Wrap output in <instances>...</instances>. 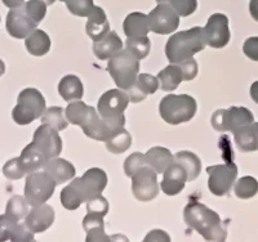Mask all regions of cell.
<instances>
[{
    "label": "cell",
    "mask_w": 258,
    "mask_h": 242,
    "mask_svg": "<svg viewBox=\"0 0 258 242\" xmlns=\"http://www.w3.org/2000/svg\"><path fill=\"white\" fill-rule=\"evenodd\" d=\"M56 186V181L44 170L30 173L25 182V197L31 206L44 204L53 196Z\"/></svg>",
    "instance_id": "obj_7"
},
{
    "label": "cell",
    "mask_w": 258,
    "mask_h": 242,
    "mask_svg": "<svg viewBox=\"0 0 258 242\" xmlns=\"http://www.w3.org/2000/svg\"><path fill=\"white\" fill-rule=\"evenodd\" d=\"M123 49V41L115 31L106 34L101 40L93 41L94 56L101 61H107Z\"/></svg>",
    "instance_id": "obj_22"
},
{
    "label": "cell",
    "mask_w": 258,
    "mask_h": 242,
    "mask_svg": "<svg viewBox=\"0 0 258 242\" xmlns=\"http://www.w3.org/2000/svg\"><path fill=\"white\" fill-rule=\"evenodd\" d=\"M45 110L47 107L43 94L35 88H26L18 96L12 117L18 125H29L34 120L43 116Z\"/></svg>",
    "instance_id": "obj_6"
},
{
    "label": "cell",
    "mask_w": 258,
    "mask_h": 242,
    "mask_svg": "<svg viewBox=\"0 0 258 242\" xmlns=\"http://www.w3.org/2000/svg\"><path fill=\"white\" fill-rule=\"evenodd\" d=\"M129 96L123 89H111L101 96L98 101V114L102 117H112L124 114L129 105Z\"/></svg>",
    "instance_id": "obj_15"
},
{
    "label": "cell",
    "mask_w": 258,
    "mask_h": 242,
    "mask_svg": "<svg viewBox=\"0 0 258 242\" xmlns=\"http://www.w3.org/2000/svg\"><path fill=\"white\" fill-rule=\"evenodd\" d=\"M83 228L87 232V241H110V237L105 233L103 216L96 213H88L83 219Z\"/></svg>",
    "instance_id": "obj_26"
},
{
    "label": "cell",
    "mask_w": 258,
    "mask_h": 242,
    "mask_svg": "<svg viewBox=\"0 0 258 242\" xmlns=\"http://www.w3.org/2000/svg\"><path fill=\"white\" fill-rule=\"evenodd\" d=\"M169 6L178 13L179 17H188L198 8V0H169Z\"/></svg>",
    "instance_id": "obj_40"
},
{
    "label": "cell",
    "mask_w": 258,
    "mask_h": 242,
    "mask_svg": "<svg viewBox=\"0 0 258 242\" xmlns=\"http://www.w3.org/2000/svg\"><path fill=\"white\" fill-rule=\"evenodd\" d=\"M25 4V8H26L27 13L31 16L34 20L40 24L41 21L44 20L45 15H47V4L41 0H29Z\"/></svg>",
    "instance_id": "obj_41"
},
{
    "label": "cell",
    "mask_w": 258,
    "mask_h": 242,
    "mask_svg": "<svg viewBox=\"0 0 258 242\" xmlns=\"http://www.w3.org/2000/svg\"><path fill=\"white\" fill-rule=\"evenodd\" d=\"M249 13L253 20L258 22V0H250L249 2Z\"/></svg>",
    "instance_id": "obj_48"
},
{
    "label": "cell",
    "mask_w": 258,
    "mask_h": 242,
    "mask_svg": "<svg viewBox=\"0 0 258 242\" xmlns=\"http://www.w3.org/2000/svg\"><path fill=\"white\" fill-rule=\"evenodd\" d=\"M185 223L207 241H225L227 237L221 216L198 201H191L183 210Z\"/></svg>",
    "instance_id": "obj_2"
},
{
    "label": "cell",
    "mask_w": 258,
    "mask_h": 242,
    "mask_svg": "<svg viewBox=\"0 0 258 242\" xmlns=\"http://www.w3.org/2000/svg\"><path fill=\"white\" fill-rule=\"evenodd\" d=\"M25 47L31 56L43 57L50 49V39L48 34L43 30H34L26 38Z\"/></svg>",
    "instance_id": "obj_29"
},
{
    "label": "cell",
    "mask_w": 258,
    "mask_h": 242,
    "mask_svg": "<svg viewBox=\"0 0 258 242\" xmlns=\"http://www.w3.org/2000/svg\"><path fill=\"white\" fill-rule=\"evenodd\" d=\"M54 222V210L48 204H40L32 206L27 216L25 218V224L32 233H41L50 228Z\"/></svg>",
    "instance_id": "obj_17"
},
{
    "label": "cell",
    "mask_w": 258,
    "mask_h": 242,
    "mask_svg": "<svg viewBox=\"0 0 258 242\" xmlns=\"http://www.w3.org/2000/svg\"><path fill=\"white\" fill-rule=\"evenodd\" d=\"M209 175L208 188L213 195L226 196L231 191L238 177V167L232 161L222 165H213L207 168Z\"/></svg>",
    "instance_id": "obj_9"
},
{
    "label": "cell",
    "mask_w": 258,
    "mask_h": 242,
    "mask_svg": "<svg viewBox=\"0 0 258 242\" xmlns=\"http://www.w3.org/2000/svg\"><path fill=\"white\" fill-rule=\"evenodd\" d=\"M106 149L111 153H123L126 149H129V147L132 146V135L129 134V131H126L125 129H121L117 134H115L114 137L110 138L109 140H106Z\"/></svg>",
    "instance_id": "obj_35"
},
{
    "label": "cell",
    "mask_w": 258,
    "mask_h": 242,
    "mask_svg": "<svg viewBox=\"0 0 258 242\" xmlns=\"http://www.w3.org/2000/svg\"><path fill=\"white\" fill-rule=\"evenodd\" d=\"M249 93H250V97H252V100L258 105V82H254L252 85H250Z\"/></svg>",
    "instance_id": "obj_50"
},
{
    "label": "cell",
    "mask_w": 258,
    "mask_h": 242,
    "mask_svg": "<svg viewBox=\"0 0 258 242\" xmlns=\"http://www.w3.org/2000/svg\"><path fill=\"white\" fill-rule=\"evenodd\" d=\"M29 201H27L25 196L15 195L8 200V204H7L6 207V214L12 216L13 219L18 220V222H21L29 214Z\"/></svg>",
    "instance_id": "obj_32"
},
{
    "label": "cell",
    "mask_w": 258,
    "mask_h": 242,
    "mask_svg": "<svg viewBox=\"0 0 258 242\" xmlns=\"http://www.w3.org/2000/svg\"><path fill=\"white\" fill-rule=\"evenodd\" d=\"M18 223H20L18 220L13 219L12 216L7 215V214L0 215V242L12 239L13 232H15Z\"/></svg>",
    "instance_id": "obj_39"
},
{
    "label": "cell",
    "mask_w": 258,
    "mask_h": 242,
    "mask_svg": "<svg viewBox=\"0 0 258 242\" xmlns=\"http://www.w3.org/2000/svg\"><path fill=\"white\" fill-rule=\"evenodd\" d=\"M88 21L85 24V32L93 41L101 40L106 34L110 32V22L105 11L101 7H94Z\"/></svg>",
    "instance_id": "obj_20"
},
{
    "label": "cell",
    "mask_w": 258,
    "mask_h": 242,
    "mask_svg": "<svg viewBox=\"0 0 258 242\" xmlns=\"http://www.w3.org/2000/svg\"><path fill=\"white\" fill-rule=\"evenodd\" d=\"M41 2H44V3L47 4V6H52V4L54 3L56 0H41Z\"/></svg>",
    "instance_id": "obj_52"
},
{
    "label": "cell",
    "mask_w": 258,
    "mask_h": 242,
    "mask_svg": "<svg viewBox=\"0 0 258 242\" xmlns=\"http://www.w3.org/2000/svg\"><path fill=\"white\" fill-rule=\"evenodd\" d=\"M11 241H34V233L25 223H18Z\"/></svg>",
    "instance_id": "obj_46"
},
{
    "label": "cell",
    "mask_w": 258,
    "mask_h": 242,
    "mask_svg": "<svg viewBox=\"0 0 258 242\" xmlns=\"http://www.w3.org/2000/svg\"><path fill=\"white\" fill-rule=\"evenodd\" d=\"M64 114H66V119H68L69 123L80 126L83 130L92 125L96 121V119L100 117V114L96 108L85 105L80 100L71 102L68 106V108L64 110Z\"/></svg>",
    "instance_id": "obj_18"
},
{
    "label": "cell",
    "mask_w": 258,
    "mask_h": 242,
    "mask_svg": "<svg viewBox=\"0 0 258 242\" xmlns=\"http://www.w3.org/2000/svg\"><path fill=\"white\" fill-rule=\"evenodd\" d=\"M125 49L131 52L137 59H144L149 56L150 49H151V43L147 36H133V38H126Z\"/></svg>",
    "instance_id": "obj_33"
},
{
    "label": "cell",
    "mask_w": 258,
    "mask_h": 242,
    "mask_svg": "<svg viewBox=\"0 0 258 242\" xmlns=\"http://www.w3.org/2000/svg\"><path fill=\"white\" fill-rule=\"evenodd\" d=\"M147 16L150 31L159 35H169L179 26L178 13L169 6V3H159Z\"/></svg>",
    "instance_id": "obj_11"
},
{
    "label": "cell",
    "mask_w": 258,
    "mask_h": 242,
    "mask_svg": "<svg viewBox=\"0 0 258 242\" xmlns=\"http://www.w3.org/2000/svg\"><path fill=\"white\" fill-rule=\"evenodd\" d=\"M107 186V175L102 169L92 168L80 178H75L61 192L62 206L68 210H77L82 202H87L98 195H102Z\"/></svg>",
    "instance_id": "obj_1"
},
{
    "label": "cell",
    "mask_w": 258,
    "mask_h": 242,
    "mask_svg": "<svg viewBox=\"0 0 258 242\" xmlns=\"http://www.w3.org/2000/svg\"><path fill=\"white\" fill-rule=\"evenodd\" d=\"M197 110V101L188 94H169L165 96L159 105L161 119L170 125L187 123L195 116Z\"/></svg>",
    "instance_id": "obj_4"
},
{
    "label": "cell",
    "mask_w": 258,
    "mask_h": 242,
    "mask_svg": "<svg viewBox=\"0 0 258 242\" xmlns=\"http://www.w3.org/2000/svg\"><path fill=\"white\" fill-rule=\"evenodd\" d=\"M234 192L236 195V197L241 200H249L252 197H254L258 193V182L257 179L253 178V177H243V178L239 179L234 187Z\"/></svg>",
    "instance_id": "obj_34"
},
{
    "label": "cell",
    "mask_w": 258,
    "mask_h": 242,
    "mask_svg": "<svg viewBox=\"0 0 258 242\" xmlns=\"http://www.w3.org/2000/svg\"><path fill=\"white\" fill-rule=\"evenodd\" d=\"M186 182H187V172L181 164L173 161L163 173V181L160 183L161 191L167 196H176L183 191Z\"/></svg>",
    "instance_id": "obj_16"
},
{
    "label": "cell",
    "mask_w": 258,
    "mask_h": 242,
    "mask_svg": "<svg viewBox=\"0 0 258 242\" xmlns=\"http://www.w3.org/2000/svg\"><path fill=\"white\" fill-rule=\"evenodd\" d=\"M3 2V4L6 7H8V8H17V7L22 6V4L25 3V0H2Z\"/></svg>",
    "instance_id": "obj_49"
},
{
    "label": "cell",
    "mask_w": 258,
    "mask_h": 242,
    "mask_svg": "<svg viewBox=\"0 0 258 242\" xmlns=\"http://www.w3.org/2000/svg\"><path fill=\"white\" fill-rule=\"evenodd\" d=\"M70 13L78 17H88L96 6L93 0H66L64 2Z\"/></svg>",
    "instance_id": "obj_37"
},
{
    "label": "cell",
    "mask_w": 258,
    "mask_h": 242,
    "mask_svg": "<svg viewBox=\"0 0 258 242\" xmlns=\"http://www.w3.org/2000/svg\"><path fill=\"white\" fill-rule=\"evenodd\" d=\"M107 71L119 89L128 91L137 80L140 72V59L136 58L126 49H121L109 59Z\"/></svg>",
    "instance_id": "obj_5"
},
{
    "label": "cell",
    "mask_w": 258,
    "mask_h": 242,
    "mask_svg": "<svg viewBox=\"0 0 258 242\" xmlns=\"http://www.w3.org/2000/svg\"><path fill=\"white\" fill-rule=\"evenodd\" d=\"M3 174L6 175L8 179H11V181H17V179L24 178L26 173H25L24 170H22V168H21L20 158L16 157L12 158V160H9L8 163L4 165Z\"/></svg>",
    "instance_id": "obj_42"
},
{
    "label": "cell",
    "mask_w": 258,
    "mask_h": 242,
    "mask_svg": "<svg viewBox=\"0 0 258 242\" xmlns=\"http://www.w3.org/2000/svg\"><path fill=\"white\" fill-rule=\"evenodd\" d=\"M158 79L161 91L173 92L183 82V73L178 63H170L158 73Z\"/></svg>",
    "instance_id": "obj_30"
},
{
    "label": "cell",
    "mask_w": 258,
    "mask_h": 242,
    "mask_svg": "<svg viewBox=\"0 0 258 242\" xmlns=\"http://www.w3.org/2000/svg\"><path fill=\"white\" fill-rule=\"evenodd\" d=\"M179 64L182 73H183V80L185 82H191L197 77L198 75V62L194 58H188L182 61Z\"/></svg>",
    "instance_id": "obj_44"
},
{
    "label": "cell",
    "mask_w": 258,
    "mask_h": 242,
    "mask_svg": "<svg viewBox=\"0 0 258 242\" xmlns=\"http://www.w3.org/2000/svg\"><path fill=\"white\" fill-rule=\"evenodd\" d=\"M254 116L245 107H230L227 110H217L212 115L211 123L218 131H235L243 126L254 123Z\"/></svg>",
    "instance_id": "obj_8"
},
{
    "label": "cell",
    "mask_w": 258,
    "mask_h": 242,
    "mask_svg": "<svg viewBox=\"0 0 258 242\" xmlns=\"http://www.w3.org/2000/svg\"><path fill=\"white\" fill-rule=\"evenodd\" d=\"M206 45L202 27H192L177 32L168 39L165 56L170 63H181L182 61L192 58L194 54L204 50Z\"/></svg>",
    "instance_id": "obj_3"
},
{
    "label": "cell",
    "mask_w": 258,
    "mask_h": 242,
    "mask_svg": "<svg viewBox=\"0 0 258 242\" xmlns=\"http://www.w3.org/2000/svg\"><path fill=\"white\" fill-rule=\"evenodd\" d=\"M38 25V22L27 13L25 4L12 8L7 15V31L12 38L26 39L34 30H36Z\"/></svg>",
    "instance_id": "obj_13"
},
{
    "label": "cell",
    "mask_w": 258,
    "mask_h": 242,
    "mask_svg": "<svg viewBox=\"0 0 258 242\" xmlns=\"http://www.w3.org/2000/svg\"><path fill=\"white\" fill-rule=\"evenodd\" d=\"M123 30L126 38L147 36L150 32L149 16L141 12L129 13L123 22Z\"/></svg>",
    "instance_id": "obj_25"
},
{
    "label": "cell",
    "mask_w": 258,
    "mask_h": 242,
    "mask_svg": "<svg viewBox=\"0 0 258 242\" xmlns=\"http://www.w3.org/2000/svg\"><path fill=\"white\" fill-rule=\"evenodd\" d=\"M41 123L48 124L58 131L64 130L69 125L68 119L63 117V108L57 107V106H53V107L45 110L43 116H41Z\"/></svg>",
    "instance_id": "obj_36"
},
{
    "label": "cell",
    "mask_w": 258,
    "mask_h": 242,
    "mask_svg": "<svg viewBox=\"0 0 258 242\" xmlns=\"http://www.w3.org/2000/svg\"><path fill=\"white\" fill-rule=\"evenodd\" d=\"M156 2H158V4L159 3H169V0H156Z\"/></svg>",
    "instance_id": "obj_53"
},
{
    "label": "cell",
    "mask_w": 258,
    "mask_h": 242,
    "mask_svg": "<svg viewBox=\"0 0 258 242\" xmlns=\"http://www.w3.org/2000/svg\"><path fill=\"white\" fill-rule=\"evenodd\" d=\"M174 161L181 164L187 172V182H192L202 172V161L195 153L190 151H179L174 155Z\"/></svg>",
    "instance_id": "obj_31"
},
{
    "label": "cell",
    "mask_w": 258,
    "mask_h": 242,
    "mask_svg": "<svg viewBox=\"0 0 258 242\" xmlns=\"http://www.w3.org/2000/svg\"><path fill=\"white\" fill-rule=\"evenodd\" d=\"M146 164L150 168H153L158 174H163L170 164L174 161V155L164 147H153L145 153Z\"/></svg>",
    "instance_id": "obj_27"
},
{
    "label": "cell",
    "mask_w": 258,
    "mask_h": 242,
    "mask_svg": "<svg viewBox=\"0 0 258 242\" xmlns=\"http://www.w3.org/2000/svg\"><path fill=\"white\" fill-rule=\"evenodd\" d=\"M109 202L103 197L102 195H98L89 201H87V211L88 213H96L100 215L105 216L106 214L109 213Z\"/></svg>",
    "instance_id": "obj_43"
},
{
    "label": "cell",
    "mask_w": 258,
    "mask_h": 242,
    "mask_svg": "<svg viewBox=\"0 0 258 242\" xmlns=\"http://www.w3.org/2000/svg\"><path fill=\"white\" fill-rule=\"evenodd\" d=\"M32 142L39 149L44 152L48 158L58 157L62 151V139L58 130L48 124H41L34 133Z\"/></svg>",
    "instance_id": "obj_14"
},
{
    "label": "cell",
    "mask_w": 258,
    "mask_h": 242,
    "mask_svg": "<svg viewBox=\"0 0 258 242\" xmlns=\"http://www.w3.org/2000/svg\"><path fill=\"white\" fill-rule=\"evenodd\" d=\"M58 93L66 102L82 100L84 94L82 80L75 75L63 76L58 84Z\"/></svg>",
    "instance_id": "obj_28"
},
{
    "label": "cell",
    "mask_w": 258,
    "mask_h": 242,
    "mask_svg": "<svg viewBox=\"0 0 258 242\" xmlns=\"http://www.w3.org/2000/svg\"><path fill=\"white\" fill-rule=\"evenodd\" d=\"M146 158H145L144 153L141 152H135L132 155H129L128 157L124 161V173H125L126 177H131L132 178L133 174L137 173L141 168L146 167Z\"/></svg>",
    "instance_id": "obj_38"
},
{
    "label": "cell",
    "mask_w": 258,
    "mask_h": 242,
    "mask_svg": "<svg viewBox=\"0 0 258 242\" xmlns=\"http://www.w3.org/2000/svg\"><path fill=\"white\" fill-rule=\"evenodd\" d=\"M203 36L207 45L221 49L229 44L231 34L229 29V18L222 13H214L208 18L206 27L203 29Z\"/></svg>",
    "instance_id": "obj_12"
},
{
    "label": "cell",
    "mask_w": 258,
    "mask_h": 242,
    "mask_svg": "<svg viewBox=\"0 0 258 242\" xmlns=\"http://www.w3.org/2000/svg\"><path fill=\"white\" fill-rule=\"evenodd\" d=\"M160 87L158 77L150 73H140L135 84L125 91L129 96V101L132 103L142 102L150 94H154Z\"/></svg>",
    "instance_id": "obj_19"
},
{
    "label": "cell",
    "mask_w": 258,
    "mask_h": 242,
    "mask_svg": "<svg viewBox=\"0 0 258 242\" xmlns=\"http://www.w3.org/2000/svg\"><path fill=\"white\" fill-rule=\"evenodd\" d=\"M243 52L248 58L258 62V36H252L244 41Z\"/></svg>",
    "instance_id": "obj_45"
},
{
    "label": "cell",
    "mask_w": 258,
    "mask_h": 242,
    "mask_svg": "<svg viewBox=\"0 0 258 242\" xmlns=\"http://www.w3.org/2000/svg\"><path fill=\"white\" fill-rule=\"evenodd\" d=\"M160 187L158 173L149 165L141 168L132 177V192L136 199L141 202H149L159 195Z\"/></svg>",
    "instance_id": "obj_10"
},
{
    "label": "cell",
    "mask_w": 258,
    "mask_h": 242,
    "mask_svg": "<svg viewBox=\"0 0 258 242\" xmlns=\"http://www.w3.org/2000/svg\"><path fill=\"white\" fill-rule=\"evenodd\" d=\"M18 158H20L21 168H22V170H24L26 174H30V173L38 172V170L43 169L45 164L49 161L48 156L45 155L41 149H39L38 147L34 144V142L27 144V146L22 149V153H21V156Z\"/></svg>",
    "instance_id": "obj_21"
},
{
    "label": "cell",
    "mask_w": 258,
    "mask_h": 242,
    "mask_svg": "<svg viewBox=\"0 0 258 242\" xmlns=\"http://www.w3.org/2000/svg\"><path fill=\"white\" fill-rule=\"evenodd\" d=\"M4 72H6V63L0 59V76L3 75Z\"/></svg>",
    "instance_id": "obj_51"
},
{
    "label": "cell",
    "mask_w": 258,
    "mask_h": 242,
    "mask_svg": "<svg viewBox=\"0 0 258 242\" xmlns=\"http://www.w3.org/2000/svg\"><path fill=\"white\" fill-rule=\"evenodd\" d=\"M59 2H63V3H64V2H66V0H59Z\"/></svg>",
    "instance_id": "obj_54"
},
{
    "label": "cell",
    "mask_w": 258,
    "mask_h": 242,
    "mask_svg": "<svg viewBox=\"0 0 258 242\" xmlns=\"http://www.w3.org/2000/svg\"><path fill=\"white\" fill-rule=\"evenodd\" d=\"M43 170L47 172L56 181L57 184H62L64 182L71 181L75 177V173H77L75 167H74L70 161L61 157L50 158L44 165Z\"/></svg>",
    "instance_id": "obj_23"
},
{
    "label": "cell",
    "mask_w": 258,
    "mask_h": 242,
    "mask_svg": "<svg viewBox=\"0 0 258 242\" xmlns=\"http://www.w3.org/2000/svg\"><path fill=\"white\" fill-rule=\"evenodd\" d=\"M145 241H170V237L165 233L164 230L154 229L145 237Z\"/></svg>",
    "instance_id": "obj_47"
},
{
    "label": "cell",
    "mask_w": 258,
    "mask_h": 242,
    "mask_svg": "<svg viewBox=\"0 0 258 242\" xmlns=\"http://www.w3.org/2000/svg\"><path fill=\"white\" fill-rule=\"evenodd\" d=\"M235 143L240 151H258V123H252L243 126L234 133Z\"/></svg>",
    "instance_id": "obj_24"
}]
</instances>
